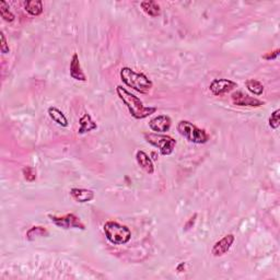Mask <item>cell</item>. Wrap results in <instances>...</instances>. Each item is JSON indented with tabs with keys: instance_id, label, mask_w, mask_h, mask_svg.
Returning a JSON list of instances; mask_svg holds the SVG:
<instances>
[{
	"instance_id": "obj_2",
	"label": "cell",
	"mask_w": 280,
	"mask_h": 280,
	"mask_svg": "<svg viewBox=\"0 0 280 280\" xmlns=\"http://www.w3.org/2000/svg\"><path fill=\"white\" fill-rule=\"evenodd\" d=\"M120 77L124 84L137 91L139 93H148L152 89L153 83L146 74L141 72H136L129 67H123L120 71Z\"/></svg>"
},
{
	"instance_id": "obj_9",
	"label": "cell",
	"mask_w": 280,
	"mask_h": 280,
	"mask_svg": "<svg viewBox=\"0 0 280 280\" xmlns=\"http://www.w3.org/2000/svg\"><path fill=\"white\" fill-rule=\"evenodd\" d=\"M234 241H235V236L233 234L230 233V234L224 235L222 239H220L213 244L211 254L214 257H221L225 255L230 251L231 247H232Z\"/></svg>"
},
{
	"instance_id": "obj_5",
	"label": "cell",
	"mask_w": 280,
	"mask_h": 280,
	"mask_svg": "<svg viewBox=\"0 0 280 280\" xmlns=\"http://www.w3.org/2000/svg\"><path fill=\"white\" fill-rule=\"evenodd\" d=\"M143 138L149 144L158 148L160 153L162 155H171L173 153L176 146V140L169 136V135L159 133H146L143 134Z\"/></svg>"
},
{
	"instance_id": "obj_13",
	"label": "cell",
	"mask_w": 280,
	"mask_h": 280,
	"mask_svg": "<svg viewBox=\"0 0 280 280\" xmlns=\"http://www.w3.org/2000/svg\"><path fill=\"white\" fill-rule=\"evenodd\" d=\"M136 161L138 165L146 173L153 174L154 173V164L153 161L150 158V155L142 150H138L136 152Z\"/></svg>"
},
{
	"instance_id": "obj_15",
	"label": "cell",
	"mask_w": 280,
	"mask_h": 280,
	"mask_svg": "<svg viewBox=\"0 0 280 280\" xmlns=\"http://www.w3.org/2000/svg\"><path fill=\"white\" fill-rule=\"evenodd\" d=\"M47 114H48V116L51 117V120L53 122H55L57 125L62 126V127H67L69 125L68 118L66 117V115H65L61 110L58 109V107H56V106L48 107Z\"/></svg>"
},
{
	"instance_id": "obj_14",
	"label": "cell",
	"mask_w": 280,
	"mask_h": 280,
	"mask_svg": "<svg viewBox=\"0 0 280 280\" xmlns=\"http://www.w3.org/2000/svg\"><path fill=\"white\" fill-rule=\"evenodd\" d=\"M95 129H98V124H96L89 113H84V114L79 118V135H84L90 132H93Z\"/></svg>"
},
{
	"instance_id": "obj_6",
	"label": "cell",
	"mask_w": 280,
	"mask_h": 280,
	"mask_svg": "<svg viewBox=\"0 0 280 280\" xmlns=\"http://www.w3.org/2000/svg\"><path fill=\"white\" fill-rule=\"evenodd\" d=\"M48 218L51 219V221L56 225V227L69 230V229H79V230H85L84 223L77 217L74 213H66L65 216H54V214H48Z\"/></svg>"
},
{
	"instance_id": "obj_12",
	"label": "cell",
	"mask_w": 280,
	"mask_h": 280,
	"mask_svg": "<svg viewBox=\"0 0 280 280\" xmlns=\"http://www.w3.org/2000/svg\"><path fill=\"white\" fill-rule=\"evenodd\" d=\"M70 196L73 199L74 202H77L79 204H84V203H89L92 202L95 194L92 190H88V188H78V187H73L70 190Z\"/></svg>"
},
{
	"instance_id": "obj_22",
	"label": "cell",
	"mask_w": 280,
	"mask_h": 280,
	"mask_svg": "<svg viewBox=\"0 0 280 280\" xmlns=\"http://www.w3.org/2000/svg\"><path fill=\"white\" fill-rule=\"evenodd\" d=\"M22 174L26 182H34L36 180V171L32 166H24L22 169Z\"/></svg>"
},
{
	"instance_id": "obj_4",
	"label": "cell",
	"mask_w": 280,
	"mask_h": 280,
	"mask_svg": "<svg viewBox=\"0 0 280 280\" xmlns=\"http://www.w3.org/2000/svg\"><path fill=\"white\" fill-rule=\"evenodd\" d=\"M176 129L181 136L184 137L187 141L196 144L206 143L210 138L208 133L205 129L197 127L188 121H180L177 123Z\"/></svg>"
},
{
	"instance_id": "obj_10",
	"label": "cell",
	"mask_w": 280,
	"mask_h": 280,
	"mask_svg": "<svg viewBox=\"0 0 280 280\" xmlns=\"http://www.w3.org/2000/svg\"><path fill=\"white\" fill-rule=\"evenodd\" d=\"M172 120L168 115H158L149 121V127L154 133L163 134L170 131Z\"/></svg>"
},
{
	"instance_id": "obj_16",
	"label": "cell",
	"mask_w": 280,
	"mask_h": 280,
	"mask_svg": "<svg viewBox=\"0 0 280 280\" xmlns=\"http://www.w3.org/2000/svg\"><path fill=\"white\" fill-rule=\"evenodd\" d=\"M140 7H141L144 13H147L151 18H157L161 14L160 4L153 1V0H144V1H141L140 2Z\"/></svg>"
},
{
	"instance_id": "obj_18",
	"label": "cell",
	"mask_w": 280,
	"mask_h": 280,
	"mask_svg": "<svg viewBox=\"0 0 280 280\" xmlns=\"http://www.w3.org/2000/svg\"><path fill=\"white\" fill-rule=\"evenodd\" d=\"M50 235V232L44 228V227H40V225H34L28 230L26 232V239L29 241H34L37 238H43V236H48Z\"/></svg>"
},
{
	"instance_id": "obj_1",
	"label": "cell",
	"mask_w": 280,
	"mask_h": 280,
	"mask_svg": "<svg viewBox=\"0 0 280 280\" xmlns=\"http://www.w3.org/2000/svg\"><path fill=\"white\" fill-rule=\"evenodd\" d=\"M116 94L118 99L123 102V104L127 107L129 113H131V115L135 120H144V118L154 114L158 111L157 107L144 105L138 96L129 92L123 85H117Z\"/></svg>"
},
{
	"instance_id": "obj_19",
	"label": "cell",
	"mask_w": 280,
	"mask_h": 280,
	"mask_svg": "<svg viewBox=\"0 0 280 280\" xmlns=\"http://www.w3.org/2000/svg\"><path fill=\"white\" fill-rule=\"evenodd\" d=\"M246 89L249 90V92L252 94L260 96L264 92V85L261 81H258L256 79H249L245 81Z\"/></svg>"
},
{
	"instance_id": "obj_11",
	"label": "cell",
	"mask_w": 280,
	"mask_h": 280,
	"mask_svg": "<svg viewBox=\"0 0 280 280\" xmlns=\"http://www.w3.org/2000/svg\"><path fill=\"white\" fill-rule=\"evenodd\" d=\"M69 72H70V77L74 80H77V81H81V82L87 81V76H85V73L82 70L81 64H80V59L77 53L73 54L71 61H70Z\"/></svg>"
},
{
	"instance_id": "obj_17",
	"label": "cell",
	"mask_w": 280,
	"mask_h": 280,
	"mask_svg": "<svg viewBox=\"0 0 280 280\" xmlns=\"http://www.w3.org/2000/svg\"><path fill=\"white\" fill-rule=\"evenodd\" d=\"M24 10L32 17H39L44 11V6L41 0H28L24 2Z\"/></svg>"
},
{
	"instance_id": "obj_8",
	"label": "cell",
	"mask_w": 280,
	"mask_h": 280,
	"mask_svg": "<svg viewBox=\"0 0 280 280\" xmlns=\"http://www.w3.org/2000/svg\"><path fill=\"white\" fill-rule=\"evenodd\" d=\"M231 100H232V103L234 105L238 106H247V107H261L264 105V102L258 100L256 98H253V96L245 94L242 91H236L233 92L231 95Z\"/></svg>"
},
{
	"instance_id": "obj_24",
	"label": "cell",
	"mask_w": 280,
	"mask_h": 280,
	"mask_svg": "<svg viewBox=\"0 0 280 280\" xmlns=\"http://www.w3.org/2000/svg\"><path fill=\"white\" fill-rule=\"evenodd\" d=\"M279 53H280V50L277 48V50H275L274 52L267 53L265 54V55H263V58L266 59V61H274V59H276L279 56Z\"/></svg>"
},
{
	"instance_id": "obj_21",
	"label": "cell",
	"mask_w": 280,
	"mask_h": 280,
	"mask_svg": "<svg viewBox=\"0 0 280 280\" xmlns=\"http://www.w3.org/2000/svg\"><path fill=\"white\" fill-rule=\"evenodd\" d=\"M268 125L272 129H277L280 125V110L277 109L272 113L271 117L268 120Z\"/></svg>"
},
{
	"instance_id": "obj_20",
	"label": "cell",
	"mask_w": 280,
	"mask_h": 280,
	"mask_svg": "<svg viewBox=\"0 0 280 280\" xmlns=\"http://www.w3.org/2000/svg\"><path fill=\"white\" fill-rule=\"evenodd\" d=\"M0 15L6 22H13L15 17L6 1H0Z\"/></svg>"
},
{
	"instance_id": "obj_23",
	"label": "cell",
	"mask_w": 280,
	"mask_h": 280,
	"mask_svg": "<svg viewBox=\"0 0 280 280\" xmlns=\"http://www.w3.org/2000/svg\"><path fill=\"white\" fill-rule=\"evenodd\" d=\"M0 51H1L2 54L10 53V48H9L8 43H7L6 36H4L2 31L0 32Z\"/></svg>"
},
{
	"instance_id": "obj_7",
	"label": "cell",
	"mask_w": 280,
	"mask_h": 280,
	"mask_svg": "<svg viewBox=\"0 0 280 280\" xmlns=\"http://www.w3.org/2000/svg\"><path fill=\"white\" fill-rule=\"evenodd\" d=\"M236 87H238V84H236V82H234L233 80L224 79V78L213 79L209 84V91L213 95L222 96L231 92V91L235 89Z\"/></svg>"
},
{
	"instance_id": "obj_3",
	"label": "cell",
	"mask_w": 280,
	"mask_h": 280,
	"mask_svg": "<svg viewBox=\"0 0 280 280\" xmlns=\"http://www.w3.org/2000/svg\"><path fill=\"white\" fill-rule=\"evenodd\" d=\"M105 238L114 245L127 244L132 240V231L128 227L116 221H107L104 223Z\"/></svg>"
}]
</instances>
